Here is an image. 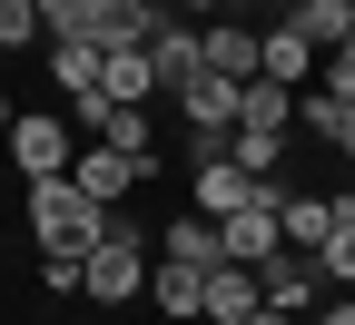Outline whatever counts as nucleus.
<instances>
[{
    "instance_id": "obj_1",
    "label": "nucleus",
    "mask_w": 355,
    "mask_h": 325,
    "mask_svg": "<svg viewBox=\"0 0 355 325\" xmlns=\"http://www.w3.org/2000/svg\"><path fill=\"white\" fill-rule=\"evenodd\" d=\"M30 237L40 247H99L109 237V207L79 188V177H30Z\"/></svg>"
},
{
    "instance_id": "obj_2",
    "label": "nucleus",
    "mask_w": 355,
    "mask_h": 325,
    "mask_svg": "<svg viewBox=\"0 0 355 325\" xmlns=\"http://www.w3.org/2000/svg\"><path fill=\"white\" fill-rule=\"evenodd\" d=\"M148 247L139 237H119V227H109V237L99 247H89V266H79V296H99V306H128V296H148Z\"/></svg>"
},
{
    "instance_id": "obj_3",
    "label": "nucleus",
    "mask_w": 355,
    "mask_h": 325,
    "mask_svg": "<svg viewBox=\"0 0 355 325\" xmlns=\"http://www.w3.org/2000/svg\"><path fill=\"white\" fill-rule=\"evenodd\" d=\"M10 158H20V177H69L79 128H69L60 109H20V118H10Z\"/></svg>"
},
{
    "instance_id": "obj_4",
    "label": "nucleus",
    "mask_w": 355,
    "mask_h": 325,
    "mask_svg": "<svg viewBox=\"0 0 355 325\" xmlns=\"http://www.w3.org/2000/svg\"><path fill=\"white\" fill-rule=\"evenodd\" d=\"M277 197H286V188L266 177V188H257L237 217H217V237H227V256H237V266H266V256L286 247V227H277Z\"/></svg>"
},
{
    "instance_id": "obj_5",
    "label": "nucleus",
    "mask_w": 355,
    "mask_h": 325,
    "mask_svg": "<svg viewBox=\"0 0 355 325\" xmlns=\"http://www.w3.org/2000/svg\"><path fill=\"white\" fill-rule=\"evenodd\" d=\"M69 177H79V188L99 197V207H119V197H128V188H139V177H148V158H139V148H109V138H79V158H69Z\"/></svg>"
},
{
    "instance_id": "obj_6",
    "label": "nucleus",
    "mask_w": 355,
    "mask_h": 325,
    "mask_svg": "<svg viewBox=\"0 0 355 325\" xmlns=\"http://www.w3.org/2000/svg\"><path fill=\"white\" fill-rule=\"evenodd\" d=\"M257 286H266V306L316 315V296H326V266H316V247H277V256L257 266Z\"/></svg>"
},
{
    "instance_id": "obj_7",
    "label": "nucleus",
    "mask_w": 355,
    "mask_h": 325,
    "mask_svg": "<svg viewBox=\"0 0 355 325\" xmlns=\"http://www.w3.org/2000/svg\"><path fill=\"white\" fill-rule=\"evenodd\" d=\"M237 99H247V79H217V69H198L188 89H178V118H188L198 138H227V128H237Z\"/></svg>"
},
{
    "instance_id": "obj_8",
    "label": "nucleus",
    "mask_w": 355,
    "mask_h": 325,
    "mask_svg": "<svg viewBox=\"0 0 355 325\" xmlns=\"http://www.w3.org/2000/svg\"><path fill=\"white\" fill-rule=\"evenodd\" d=\"M148 69H158V89H168V99H178V89L207 69V20H168V30L148 39Z\"/></svg>"
},
{
    "instance_id": "obj_9",
    "label": "nucleus",
    "mask_w": 355,
    "mask_h": 325,
    "mask_svg": "<svg viewBox=\"0 0 355 325\" xmlns=\"http://www.w3.org/2000/svg\"><path fill=\"white\" fill-rule=\"evenodd\" d=\"M207 69H217V79H257V69H266V30H247V20L217 10V20H207Z\"/></svg>"
},
{
    "instance_id": "obj_10",
    "label": "nucleus",
    "mask_w": 355,
    "mask_h": 325,
    "mask_svg": "<svg viewBox=\"0 0 355 325\" xmlns=\"http://www.w3.org/2000/svg\"><path fill=\"white\" fill-rule=\"evenodd\" d=\"M266 306V286H257V266H237V256H217L207 266V325H247Z\"/></svg>"
},
{
    "instance_id": "obj_11",
    "label": "nucleus",
    "mask_w": 355,
    "mask_h": 325,
    "mask_svg": "<svg viewBox=\"0 0 355 325\" xmlns=\"http://www.w3.org/2000/svg\"><path fill=\"white\" fill-rule=\"evenodd\" d=\"M316 69H326V50H316V39H306L296 20H277V30H266V69H257V79H286V89H306Z\"/></svg>"
},
{
    "instance_id": "obj_12",
    "label": "nucleus",
    "mask_w": 355,
    "mask_h": 325,
    "mask_svg": "<svg viewBox=\"0 0 355 325\" xmlns=\"http://www.w3.org/2000/svg\"><path fill=\"white\" fill-rule=\"evenodd\" d=\"M158 256L168 266H217V256H227V237H217V217H178V227H158Z\"/></svg>"
},
{
    "instance_id": "obj_13",
    "label": "nucleus",
    "mask_w": 355,
    "mask_h": 325,
    "mask_svg": "<svg viewBox=\"0 0 355 325\" xmlns=\"http://www.w3.org/2000/svg\"><path fill=\"white\" fill-rule=\"evenodd\" d=\"M148 306L158 315H207V266H148Z\"/></svg>"
},
{
    "instance_id": "obj_14",
    "label": "nucleus",
    "mask_w": 355,
    "mask_h": 325,
    "mask_svg": "<svg viewBox=\"0 0 355 325\" xmlns=\"http://www.w3.org/2000/svg\"><path fill=\"white\" fill-rule=\"evenodd\" d=\"M99 89H109L119 109H148V89H158V69H148V50H109V60H99Z\"/></svg>"
},
{
    "instance_id": "obj_15",
    "label": "nucleus",
    "mask_w": 355,
    "mask_h": 325,
    "mask_svg": "<svg viewBox=\"0 0 355 325\" xmlns=\"http://www.w3.org/2000/svg\"><path fill=\"white\" fill-rule=\"evenodd\" d=\"M237 128H277V138H286V128H296V89H286V79H247Z\"/></svg>"
},
{
    "instance_id": "obj_16",
    "label": "nucleus",
    "mask_w": 355,
    "mask_h": 325,
    "mask_svg": "<svg viewBox=\"0 0 355 325\" xmlns=\"http://www.w3.org/2000/svg\"><path fill=\"white\" fill-rule=\"evenodd\" d=\"M277 227H286V247H326V237H336V197H296V188H286V197H277Z\"/></svg>"
},
{
    "instance_id": "obj_17",
    "label": "nucleus",
    "mask_w": 355,
    "mask_h": 325,
    "mask_svg": "<svg viewBox=\"0 0 355 325\" xmlns=\"http://www.w3.org/2000/svg\"><path fill=\"white\" fill-rule=\"evenodd\" d=\"M286 20L316 39V50H345V39H355V0H296Z\"/></svg>"
},
{
    "instance_id": "obj_18",
    "label": "nucleus",
    "mask_w": 355,
    "mask_h": 325,
    "mask_svg": "<svg viewBox=\"0 0 355 325\" xmlns=\"http://www.w3.org/2000/svg\"><path fill=\"white\" fill-rule=\"evenodd\" d=\"M99 39H50V79H60V99H69V89H99Z\"/></svg>"
},
{
    "instance_id": "obj_19",
    "label": "nucleus",
    "mask_w": 355,
    "mask_h": 325,
    "mask_svg": "<svg viewBox=\"0 0 355 325\" xmlns=\"http://www.w3.org/2000/svg\"><path fill=\"white\" fill-rule=\"evenodd\" d=\"M227 158H237L247 177H277V158H286V138H277V128H227Z\"/></svg>"
},
{
    "instance_id": "obj_20",
    "label": "nucleus",
    "mask_w": 355,
    "mask_h": 325,
    "mask_svg": "<svg viewBox=\"0 0 355 325\" xmlns=\"http://www.w3.org/2000/svg\"><path fill=\"white\" fill-rule=\"evenodd\" d=\"M30 39H50L40 0H0V50H30Z\"/></svg>"
},
{
    "instance_id": "obj_21",
    "label": "nucleus",
    "mask_w": 355,
    "mask_h": 325,
    "mask_svg": "<svg viewBox=\"0 0 355 325\" xmlns=\"http://www.w3.org/2000/svg\"><path fill=\"white\" fill-rule=\"evenodd\" d=\"M79 266H89V247H40V286H50V296H79Z\"/></svg>"
},
{
    "instance_id": "obj_22",
    "label": "nucleus",
    "mask_w": 355,
    "mask_h": 325,
    "mask_svg": "<svg viewBox=\"0 0 355 325\" xmlns=\"http://www.w3.org/2000/svg\"><path fill=\"white\" fill-rule=\"evenodd\" d=\"M316 266H326V286H355V217H336V237L316 247Z\"/></svg>"
},
{
    "instance_id": "obj_23",
    "label": "nucleus",
    "mask_w": 355,
    "mask_h": 325,
    "mask_svg": "<svg viewBox=\"0 0 355 325\" xmlns=\"http://www.w3.org/2000/svg\"><path fill=\"white\" fill-rule=\"evenodd\" d=\"M99 138H109V148H139V158H148V109H119Z\"/></svg>"
},
{
    "instance_id": "obj_24",
    "label": "nucleus",
    "mask_w": 355,
    "mask_h": 325,
    "mask_svg": "<svg viewBox=\"0 0 355 325\" xmlns=\"http://www.w3.org/2000/svg\"><path fill=\"white\" fill-rule=\"evenodd\" d=\"M316 89H336V99H355V39H345V50H326V69H316Z\"/></svg>"
},
{
    "instance_id": "obj_25",
    "label": "nucleus",
    "mask_w": 355,
    "mask_h": 325,
    "mask_svg": "<svg viewBox=\"0 0 355 325\" xmlns=\"http://www.w3.org/2000/svg\"><path fill=\"white\" fill-rule=\"evenodd\" d=\"M326 148H336V158L355 168V109H336V138H326Z\"/></svg>"
},
{
    "instance_id": "obj_26",
    "label": "nucleus",
    "mask_w": 355,
    "mask_h": 325,
    "mask_svg": "<svg viewBox=\"0 0 355 325\" xmlns=\"http://www.w3.org/2000/svg\"><path fill=\"white\" fill-rule=\"evenodd\" d=\"M316 325H355V296H345V306H316Z\"/></svg>"
},
{
    "instance_id": "obj_27",
    "label": "nucleus",
    "mask_w": 355,
    "mask_h": 325,
    "mask_svg": "<svg viewBox=\"0 0 355 325\" xmlns=\"http://www.w3.org/2000/svg\"><path fill=\"white\" fill-rule=\"evenodd\" d=\"M336 217H355V177H345V188H336Z\"/></svg>"
},
{
    "instance_id": "obj_28",
    "label": "nucleus",
    "mask_w": 355,
    "mask_h": 325,
    "mask_svg": "<svg viewBox=\"0 0 355 325\" xmlns=\"http://www.w3.org/2000/svg\"><path fill=\"white\" fill-rule=\"evenodd\" d=\"M188 10H207V20H217V10H227V0H188Z\"/></svg>"
},
{
    "instance_id": "obj_29",
    "label": "nucleus",
    "mask_w": 355,
    "mask_h": 325,
    "mask_svg": "<svg viewBox=\"0 0 355 325\" xmlns=\"http://www.w3.org/2000/svg\"><path fill=\"white\" fill-rule=\"evenodd\" d=\"M10 118H20V109H10V99H0V138H10Z\"/></svg>"
}]
</instances>
